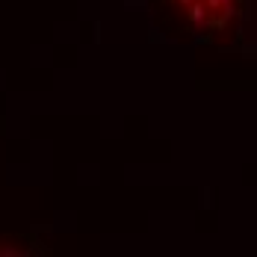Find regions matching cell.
<instances>
[{
    "label": "cell",
    "mask_w": 257,
    "mask_h": 257,
    "mask_svg": "<svg viewBox=\"0 0 257 257\" xmlns=\"http://www.w3.org/2000/svg\"><path fill=\"white\" fill-rule=\"evenodd\" d=\"M189 18H192V24L198 27V30L207 27L210 24V6H207V3H198V0H192V3H189Z\"/></svg>",
    "instance_id": "cell-1"
},
{
    "label": "cell",
    "mask_w": 257,
    "mask_h": 257,
    "mask_svg": "<svg viewBox=\"0 0 257 257\" xmlns=\"http://www.w3.org/2000/svg\"><path fill=\"white\" fill-rule=\"evenodd\" d=\"M180 3H183V6H189V3H192V0H180Z\"/></svg>",
    "instance_id": "cell-2"
}]
</instances>
